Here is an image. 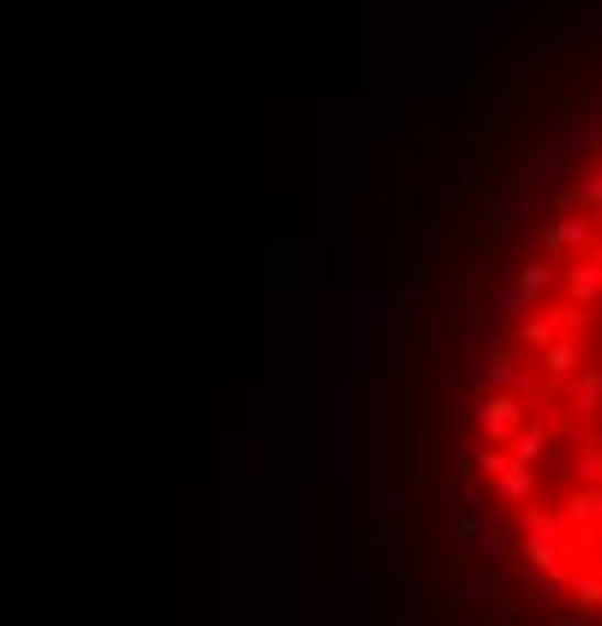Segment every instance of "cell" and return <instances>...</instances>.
I'll use <instances>...</instances> for the list:
<instances>
[{"instance_id": "obj_6", "label": "cell", "mask_w": 602, "mask_h": 626, "mask_svg": "<svg viewBox=\"0 0 602 626\" xmlns=\"http://www.w3.org/2000/svg\"><path fill=\"white\" fill-rule=\"evenodd\" d=\"M548 446H555L548 421H543V416H530L518 433H512V446H506V452H512V464H543V458H548Z\"/></svg>"}, {"instance_id": "obj_7", "label": "cell", "mask_w": 602, "mask_h": 626, "mask_svg": "<svg viewBox=\"0 0 602 626\" xmlns=\"http://www.w3.org/2000/svg\"><path fill=\"white\" fill-rule=\"evenodd\" d=\"M560 518H567V530H572V536L602 530V488H572V501L560 506Z\"/></svg>"}, {"instance_id": "obj_12", "label": "cell", "mask_w": 602, "mask_h": 626, "mask_svg": "<svg viewBox=\"0 0 602 626\" xmlns=\"http://www.w3.org/2000/svg\"><path fill=\"white\" fill-rule=\"evenodd\" d=\"M477 374L489 380V392H512V386H518V374H524V362H512V355H489Z\"/></svg>"}, {"instance_id": "obj_2", "label": "cell", "mask_w": 602, "mask_h": 626, "mask_svg": "<svg viewBox=\"0 0 602 626\" xmlns=\"http://www.w3.org/2000/svg\"><path fill=\"white\" fill-rule=\"evenodd\" d=\"M560 284H567V301L579 308V326H591V319H602V260H567L560 265Z\"/></svg>"}, {"instance_id": "obj_16", "label": "cell", "mask_w": 602, "mask_h": 626, "mask_svg": "<svg viewBox=\"0 0 602 626\" xmlns=\"http://www.w3.org/2000/svg\"><path fill=\"white\" fill-rule=\"evenodd\" d=\"M512 464V452H506V446H489V440H482V452H477V464H470V470H482V476H501V470Z\"/></svg>"}, {"instance_id": "obj_4", "label": "cell", "mask_w": 602, "mask_h": 626, "mask_svg": "<svg viewBox=\"0 0 602 626\" xmlns=\"http://www.w3.org/2000/svg\"><path fill=\"white\" fill-rule=\"evenodd\" d=\"M543 248L555 253V260H584V253L596 248V217H584V211L555 217V223H548V235H543Z\"/></svg>"}, {"instance_id": "obj_3", "label": "cell", "mask_w": 602, "mask_h": 626, "mask_svg": "<svg viewBox=\"0 0 602 626\" xmlns=\"http://www.w3.org/2000/svg\"><path fill=\"white\" fill-rule=\"evenodd\" d=\"M567 331H579V308L572 301H555V308H536L530 319H518V350L543 355L555 338H567Z\"/></svg>"}, {"instance_id": "obj_14", "label": "cell", "mask_w": 602, "mask_h": 626, "mask_svg": "<svg viewBox=\"0 0 602 626\" xmlns=\"http://www.w3.org/2000/svg\"><path fill=\"white\" fill-rule=\"evenodd\" d=\"M494 19H506V7H489V0H470V43H477L482 31H501Z\"/></svg>"}, {"instance_id": "obj_9", "label": "cell", "mask_w": 602, "mask_h": 626, "mask_svg": "<svg viewBox=\"0 0 602 626\" xmlns=\"http://www.w3.org/2000/svg\"><path fill=\"white\" fill-rule=\"evenodd\" d=\"M579 421H602V367H584L579 380H572V404H567Z\"/></svg>"}, {"instance_id": "obj_5", "label": "cell", "mask_w": 602, "mask_h": 626, "mask_svg": "<svg viewBox=\"0 0 602 626\" xmlns=\"http://www.w3.org/2000/svg\"><path fill=\"white\" fill-rule=\"evenodd\" d=\"M536 362H543V374L555 380V386H560V380H579V374H584V343H579V331L555 338L543 355H536Z\"/></svg>"}, {"instance_id": "obj_1", "label": "cell", "mask_w": 602, "mask_h": 626, "mask_svg": "<svg viewBox=\"0 0 602 626\" xmlns=\"http://www.w3.org/2000/svg\"><path fill=\"white\" fill-rule=\"evenodd\" d=\"M530 421V404L518 398V392H489V398L477 404V428L489 446H512V433Z\"/></svg>"}, {"instance_id": "obj_11", "label": "cell", "mask_w": 602, "mask_h": 626, "mask_svg": "<svg viewBox=\"0 0 602 626\" xmlns=\"http://www.w3.org/2000/svg\"><path fill=\"white\" fill-rule=\"evenodd\" d=\"M482 314H489V319H530V314H536V301L524 296L518 284H512V289H494V296H489V308H482Z\"/></svg>"}, {"instance_id": "obj_13", "label": "cell", "mask_w": 602, "mask_h": 626, "mask_svg": "<svg viewBox=\"0 0 602 626\" xmlns=\"http://www.w3.org/2000/svg\"><path fill=\"white\" fill-rule=\"evenodd\" d=\"M560 284V272H555V265H524V272H518V289H524V296H530L536 301V308H543V296H548V289H555Z\"/></svg>"}, {"instance_id": "obj_15", "label": "cell", "mask_w": 602, "mask_h": 626, "mask_svg": "<svg viewBox=\"0 0 602 626\" xmlns=\"http://www.w3.org/2000/svg\"><path fill=\"white\" fill-rule=\"evenodd\" d=\"M572 206H584V211H602V163L591 175H584L579 187H572Z\"/></svg>"}, {"instance_id": "obj_10", "label": "cell", "mask_w": 602, "mask_h": 626, "mask_svg": "<svg viewBox=\"0 0 602 626\" xmlns=\"http://www.w3.org/2000/svg\"><path fill=\"white\" fill-rule=\"evenodd\" d=\"M512 392H518V398L530 404V416L555 410V380H548V374H536V367H524V374H518V386H512Z\"/></svg>"}, {"instance_id": "obj_8", "label": "cell", "mask_w": 602, "mask_h": 626, "mask_svg": "<svg viewBox=\"0 0 602 626\" xmlns=\"http://www.w3.org/2000/svg\"><path fill=\"white\" fill-rule=\"evenodd\" d=\"M536 482H543V476H536V464H506L501 476H494V501H501V506H524L536 494Z\"/></svg>"}]
</instances>
